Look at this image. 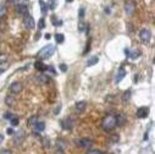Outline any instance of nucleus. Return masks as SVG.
<instances>
[{"label": "nucleus", "mask_w": 155, "mask_h": 154, "mask_svg": "<svg viewBox=\"0 0 155 154\" xmlns=\"http://www.w3.org/2000/svg\"><path fill=\"white\" fill-rule=\"evenodd\" d=\"M5 102H6V104H8L9 106H11V105H14L15 100H14V98H11V97H6V99H5Z\"/></svg>", "instance_id": "27"}, {"label": "nucleus", "mask_w": 155, "mask_h": 154, "mask_svg": "<svg viewBox=\"0 0 155 154\" xmlns=\"http://www.w3.org/2000/svg\"><path fill=\"white\" fill-rule=\"evenodd\" d=\"M54 53H55V46L49 44V45H45L44 48L40 49V51L38 53V56L42 59V60H45V59H49Z\"/></svg>", "instance_id": "2"}, {"label": "nucleus", "mask_w": 155, "mask_h": 154, "mask_svg": "<svg viewBox=\"0 0 155 154\" xmlns=\"http://www.w3.org/2000/svg\"><path fill=\"white\" fill-rule=\"evenodd\" d=\"M37 121H38V117H37V116H32L31 119L28 120V125H29V126H34L35 123H37Z\"/></svg>", "instance_id": "21"}, {"label": "nucleus", "mask_w": 155, "mask_h": 154, "mask_svg": "<svg viewBox=\"0 0 155 154\" xmlns=\"http://www.w3.org/2000/svg\"><path fill=\"white\" fill-rule=\"evenodd\" d=\"M60 70L62 71V72H66V71H67V66H66V64H61V65H60Z\"/></svg>", "instance_id": "33"}, {"label": "nucleus", "mask_w": 155, "mask_h": 154, "mask_svg": "<svg viewBox=\"0 0 155 154\" xmlns=\"http://www.w3.org/2000/svg\"><path fill=\"white\" fill-rule=\"evenodd\" d=\"M129 98H131V92L126 91V92H125V94H123V102L126 103L127 100H129Z\"/></svg>", "instance_id": "26"}, {"label": "nucleus", "mask_w": 155, "mask_h": 154, "mask_svg": "<svg viewBox=\"0 0 155 154\" xmlns=\"http://www.w3.org/2000/svg\"><path fill=\"white\" fill-rule=\"evenodd\" d=\"M33 127H34V130L37 132H43L44 130H45V123L43 121H37V123H35Z\"/></svg>", "instance_id": "14"}, {"label": "nucleus", "mask_w": 155, "mask_h": 154, "mask_svg": "<svg viewBox=\"0 0 155 154\" xmlns=\"http://www.w3.org/2000/svg\"><path fill=\"white\" fill-rule=\"evenodd\" d=\"M76 144L81 147V148H89L92 146V141L88 138H83V139H76Z\"/></svg>", "instance_id": "10"}, {"label": "nucleus", "mask_w": 155, "mask_h": 154, "mask_svg": "<svg viewBox=\"0 0 155 154\" xmlns=\"http://www.w3.org/2000/svg\"><path fill=\"white\" fill-rule=\"evenodd\" d=\"M4 71H5V70H4V69H1V67H0V75H1V74H3V72H4Z\"/></svg>", "instance_id": "42"}, {"label": "nucleus", "mask_w": 155, "mask_h": 154, "mask_svg": "<svg viewBox=\"0 0 155 154\" xmlns=\"http://www.w3.org/2000/svg\"><path fill=\"white\" fill-rule=\"evenodd\" d=\"M60 111H61V104H59V105H56V108H55V110H54V114L57 115Z\"/></svg>", "instance_id": "32"}, {"label": "nucleus", "mask_w": 155, "mask_h": 154, "mask_svg": "<svg viewBox=\"0 0 155 154\" xmlns=\"http://www.w3.org/2000/svg\"><path fill=\"white\" fill-rule=\"evenodd\" d=\"M51 22H53V25H54V26H61L62 25V21L61 20H57L55 16L51 17Z\"/></svg>", "instance_id": "20"}, {"label": "nucleus", "mask_w": 155, "mask_h": 154, "mask_svg": "<svg viewBox=\"0 0 155 154\" xmlns=\"http://www.w3.org/2000/svg\"><path fill=\"white\" fill-rule=\"evenodd\" d=\"M12 116H14V114H11L10 111L5 112V115H4V117H5V119H6V120H10V119H11V117H12Z\"/></svg>", "instance_id": "31"}, {"label": "nucleus", "mask_w": 155, "mask_h": 154, "mask_svg": "<svg viewBox=\"0 0 155 154\" xmlns=\"http://www.w3.org/2000/svg\"><path fill=\"white\" fill-rule=\"evenodd\" d=\"M38 27H39V29H43V28H45V20H44V19H40V20H39Z\"/></svg>", "instance_id": "28"}, {"label": "nucleus", "mask_w": 155, "mask_h": 154, "mask_svg": "<svg viewBox=\"0 0 155 154\" xmlns=\"http://www.w3.org/2000/svg\"><path fill=\"white\" fill-rule=\"evenodd\" d=\"M150 37H152V34H150V31H149L148 28H143L139 32V38L144 44H148L150 42Z\"/></svg>", "instance_id": "4"}, {"label": "nucleus", "mask_w": 155, "mask_h": 154, "mask_svg": "<svg viewBox=\"0 0 155 154\" xmlns=\"http://www.w3.org/2000/svg\"><path fill=\"white\" fill-rule=\"evenodd\" d=\"M86 27H87V26L84 25V23H81V25L78 26V31H80V32H83V31L86 29Z\"/></svg>", "instance_id": "34"}, {"label": "nucleus", "mask_w": 155, "mask_h": 154, "mask_svg": "<svg viewBox=\"0 0 155 154\" xmlns=\"http://www.w3.org/2000/svg\"><path fill=\"white\" fill-rule=\"evenodd\" d=\"M105 12H106V14H110V9H109V8H106V10H105Z\"/></svg>", "instance_id": "41"}, {"label": "nucleus", "mask_w": 155, "mask_h": 154, "mask_svg": "<svg viewBox=\"0 0 155 154\" xmlns=\"http://www.w3.org/2000/svg\"><path fill=\"white\" fill-rule=\"evenodd\" d=\"M6 14V8L4 6V5H1L0 4V19H1V17Z\"/></svg>", "instance_id": "25"}, {"label": "nucleus", "mask_w": 155, "mask_h": 154, "mask_svg": "<svg viewBox=\"0 0 155 154\" xmlns=\"http://www.w3.org/2000/svg\"><path fill=\"white\" fill-rule=\"evenodd\" d=\"M34 66H35V69L39 70V71H45V69H46V66L42 61H35Z\"/></svg>", "instance_id": "17"}, {"label": "nucleus", "mask_w": 155, "mask_h": 154, "mask_svg": "<svg viewBox=\"0 0 155 154\" xmlns=\"http://www.w3.org/2000/svg\"><path fill=\"white\" fill-rule=\"evenodd\" d=\"M17 12L26 16L28 15V1L27 0H14Z\"/></svg>", "instance_id": "3"}, {"label": "nucleus", "mask_w": 155, "mask_h": 154, "mask_svg": "<svg viewBox=\"0 0 155 154\" xmlns=\"http://www.w3.org/2000/svg\"><path fill=\"white\" fill-rule=\"evenodd\" d=\"M23 26H25L27 29H33L35 23H34V19L31 15H26L25 19H23Z\"/></svg>", "instance_id": "5"}, {"label": "nucleus", "mask_w": 155, "mask_h": 154, "mask_svg": "<svg viewBox=\"0 0 155 154\" xmlns=\"http://www.w3.org/2000/svg\"><path fill=\"white\" fill-rule=\"evenodd\" d=\"M4 141V136L3 135H0V144H1V142Z\"/></svg>", "instance_id": "40"}, {"label": "nucleus", "mask_w": 155, "mask_h": 154, "mask_svg": "<svg viewBox=\"0 0 155 154\" xmlns=\"http://www.w3.org/2000/svg\"><path fill=\"white\" fill-rule=\"evenodd\" d=\"M6 60H8L6 55H5V54H0V65L4 64V62H6Z\"/></svg>", "instance_id": "29"}, {"label": "nucleus", "mask_w": 155, "mask_h": 154, "mask_svg": "<svg viewBox=\"0 0 155 154\" xmlns=\"http://www.w3.org/2000/svg\"><path fill=\"white\" fill-rule=\"evenodd\" d=\"M84 14H86V9H84V8H81V9H80V12H78L80 20H83V19H84Z\"/></svg>", "instance_id": "24"}, {"label": "nucleus", "mask_w": 155, "mask_h": 154, "mask_svg": "<svg viewBox=\"0 0 155 154\" xmlns=\"http://www.w3.org/2000/svg\"><path fill=\"white\" fill-rule=\"evenodd\" d=\"M50 38H51V34L46 33V34H45V39H50Z\"/></svg>", "instance_id": "39"}, {"label": "nucleus", "mask_w": 155, "mask_h": 154, "mask_svg": "<svg viewBox=\"0 0 155 154\" xmlns=\"http://www.w3.org/2000/svg\"><path fill=\"white\" fill-rule=\"evenodd\" d=\"M23 138H25V132H23L22 130H20V131H17L16 133H14V137H12L14 143H15L16 146L21 144V142L23 141Z\"/></svg>", "instance_id": "7"}, {"label": "nucleus", "mask_w": 155, "mask_h": 154, "mask_svg": "<svg viewBox=\"0 0 155 154\" xmlns=\"http://www.w3.org/2000/svg\"><path fill=\"white\" fill-rule=\"evenodd\" d=\"M39 6H40L42 12H43L44 15L48 12V10H49V8H48V4L45 1H43V0H39Z\"/></svg>", "instance_id": "16"}, {"label": "nucleus", "mask_w": 155, "mask_h": 154, "mask_svg": "<svg viewBox=\"0 0 155 154\" xmlns=\"http://www.w3.org/2000/svg\"><path fill=\"white\" fill-rule=\"evenodd\" d=\"M134 9H136V5L132 1V0H128V1H126V4H125V11H126L127 15H133L134 12Z\"/></svg>", "instance_id": "8"}, {"label": "nucleus", "mask_w": 155, "mask_h": 154, "mask_svg": "<svg viewBox=\"0 0 155 154\" xmlns=\"http://www.w3.org/2000/svg\"><path fill=\"white\" fill-rule=\"evenodd\" d=\"M45 71H48V72H49V74H51V75H56V72H55V70H54V69H53V66H46Z\"/></svg>", "instance_id": "30"}, {"label": "nucleus", "mask_w": 155, "mask_h": 154, "mask_svg": "<svg viewBox=\"0 0 155 154\" xmlns=\"http://www.w3.org/2000/svg\"><path fill=\"white\" fill-rule=\"evenodd\" d=\"M105 154H109V153H105Z\"/></svg>", "instance_id": "44"}, {"label": "nucleus", "mask_w": 155, "mask_h": 154, "mask_svg": "<svg viewBox=\"0 0 155 154\" xmlns=\"http://www.w3.org/2000/svg\"><path fill=\"white\" fill-rule=\"evenodd\" d=\"M126 76V70L125 69H118L117 71V75H116V78H115V83H120V82L123 80V77Z\"/></svg>", "instance_id": "12"}, {"label": "nucleus", "mask_w": 155, "mask_h": 154, "mask_svg": "<svg viewBox=\"0 0 155 154\" xmlns=\"http://www.w3.org/2000/svg\"><path fill=\"white\" fill-rule=\"evenodd\" d=\"M116 116L115 115H112V114H109V115H106L103 121H101V128L104 130V131L106 132H110L112 131L115 127H116Z\"/></svg>", "instance_id": "1"}, {"label": "nucleus", "mask_w": 155, "mask_h": 154, "mask_svg": "<svg viewBox=\"0 0 155 154\" xmlns=\"http://www.w3.org/2000/svg\"><path fill=\"white\" fill-rule=\"evenodd\" d=\"M10 122H11V125H12V126H17V125H19V119H17V117L14 115L10 119Z\"/></svg>", "instance_id": "23"}, {"label": "nucleus", "mask_w": 155, "mask_h": 154, "mask_svg": "<svg viewBox=\"0 0 155 154\" xmlns=\"http://www.w3.org/2000/svg\"><path fill=\"white\" fill-rule=\"evenodd\" d=\"M125 53H126V55L127 56H129L132 60H137L138 59V56H139V51L138 50H133V51H129V50H125Z\"/></svg>", "instance_id": "13"}, {"label": "nucleus", "mask_w": 155, "mask_h": 154, "mask_svg": "<svg viewBox=\"0 0 155 154\" xmlns=\"http://www.w3.org/2000/svg\"><path fill=\"white\" fill-rule=\"evenodd\" d=\"M55 39H56V43L61 44V43H64V40H65V35L62 33H56L55 34Z\"/></svg>", "instance_id": "18"}, {"label": "nucleus", "mask_w": 155, "mask_h": 154, "mask_svg": "<svg viewBox=\"0 0 155 154\" xmlns=\"http://www.w3.org/2000/svg\"><path fill=\"white\" fill-rule=\"evenodd\" d=\"M37 80H38L39 83H45V82H48V77L44 76V75H40V76L37 77Z\"/></svg>", "instance_id": "22"}, {"label": "nucleus", "mask_w": 155, "mask_h": 154, "mask_svg": "<svg viewBox=\"0 0 155 154\" xmlns=\"http://www.w3.org/2000/svg\"><path fill=\"white\" fill-rule=\"evenodd\" d=\"M87 154H101V153H100V151H98V149H93V151H89Z\"/></svg>", "instance_id": "35"}, {"label": "nucleus", "mask_w": 155, "mask_h": 154, "mask_svg": "<svg viewBox=\"0 0 155 154\" xmlns=\"http://www.w3.org/2000/svg\"><path fill=\"white\" fill-rule=\"evenodd\" d=\"M55 154H64V149H62V148H59V147H57Z\"/></svg>", "instance_id": "37"}, {"label": "nucleus", "mask_w": 155, "mask_h": 154, "mask_svg": "<svg viewBox=\"0 0 155 154\" xmlns=\"http://www.w3.org/2000/svg\"><path fill=\"white\" fill-rule=\"evenodd\" d=\"M22 91V83L21 82H12L10 85V92L14 94H19Z\"/></svg>", "instance_id": "9"}, {"label": "nucleus", "mask_w": 155, "mask_h": 154, "mask_svg": "<svg viewBox=\"0 0 155 154\" xmlns=\"http://www.w3.org/2000/svg\"><path fill=\"white\" fill-rule=\"evenodd\" d=\"M73 0H66V3H72Z\"/></svg>", "instance_id": "43"}, {"label": "nucleus", "mask_w": 155, "mask_h": 154, "mask_svg": "<svg viewBox=\"0 0 155 154\" xmlns=\"http://www.w3.org/2000/svg\"><path fill=\"white\" fill-rule=\"evenodd\" d=\"M6 132H8V135H10V136H11V135H14V133H15V132H14V130H12V128H8V130H6Z\"/></svg>", "instance_id": "38"}, {"label": "nucleus", "mask_w": 155, "mask_h": 154, "mask_svg": "<svg viewBox=\"0 0 155 154\" xmlns=\"http://www.w3.org/2000/svg\"><path fill=\"white\" fill-rule=\"evenodd\" d=\"M61 126L64 130H71L73 126V121L70 119V117H66V119H64L61 121Z\"/></svg>", "instance_id": "11"}, {"label": "nucleus", "mask_w": 155, "mask_h": 154, "mask_svg": "<svg viewBox=\"0 0 155 154\" xmlns=\"http://www.w3.org/2000/svg\"><path fill=\"white\" fill-rule=\"evenodd\" d=\"M0 154H12V152L9 151V149H1V152H0Z\"/></svg>", "instance_id": "36"}, {"label": "nucleus", "mask_w": 155, "mask_h": 154, "mask_svg": "<svg viewBox=\"0 0 155 154\" xmlns=\"http://www.w3.org/2000/svg\"><path fill=\"white\" fill-rule=\"evenodd\" d=\"M148 115H149V108L148 106H140L136 112V116L138 117V119H145Z\"/></svg>", "instance_id": "6"}, {"label": "nucleus", "mask_w": 155, "mask_h": 154, "mask_svg": "<svg viewBox=\"0 0 155 154\" xmlns=\"http://www.w3.org/2000/svg\"><path fill=\"white\" fill-rule=\"evenodd\" d=\"M86 106H87V103L86 102H78L76 103V111L77 112H83L86 110Z\"/></svg>", "instance_id": "15"}, {"label": "nucleus", "mask_w": 155, "mask_h": 154, "mask_svg": "<svg viewBox=\"0 0 155 154\" xmlns=\"http://www.w3.org/2000/svg\"><path fill=\"white\" fill-rule=\"evenodd\" d=\"M99 61V59H98V56H92L91 59H89V60L87 61V65L88 66H93V65H95Z\"/></svg>", "instance_id": "19"}]
</instances>
